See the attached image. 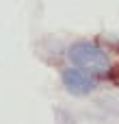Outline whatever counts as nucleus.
Masks as SVG:
<instances>
[{
  "mask_svg": "<svg viewBox=\"0 0 119 124\" xmlns=\"http://www.w3.org/2000/svg\"><path fill=\"white\" fill-rule=\"evenodd\" d=\"M63 85H65L67 92H72L74 96H85V94L93 92L95 78L89 76L87 72L78 70V68H72V70H65V72H63Z\"/></svg>",
  "mask_w": 119,
  "mask_h": 124,
  "instance_id": "f03ea898",
  "label": "nucleus"
},
{
  "mask_svg": "<svg viewBox=\"0 0 119 124\" xmlns=\"http://www.w3.org/2000/svg\"><path fill=\"white\" fill-rule=\"evenodd\" d=\"M69 61H72L78 70L87 72V74L93 76V78H104V76H108V74L113 72V61H111V57H108L100 46H95V44H91V41L74 44V46L69 48Z\"/></svg>",
  "mask_w": 119,
  "mask_h": 124,
  "instance_id": "f257e3e1",
  "label": "nucleus"
}]
</instances>
